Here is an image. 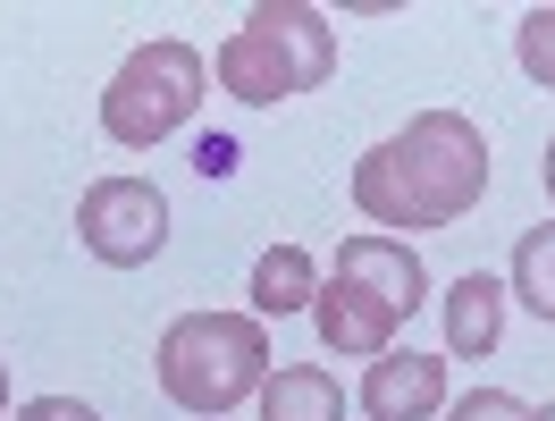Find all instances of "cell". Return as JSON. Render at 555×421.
Listing matches in <instances>:
<instances>
[{
  "label": "cell",
  "mask_w": 555,
  "mask_h": 421,
  "mask_svg": "<svg viewBox=\"0 0 555 421\" xmlns=\"http://www.w3.org/2000/svg\"><path fill=\"white\" fill-rule=\"evenodd\" d=\"M505 295H521V304L555 329V219H547V228H530V237L514 245V279H505Z\"/></svg>",
  "instance_id": "13"
},
{
  "label": "cell",
  "mask_w": 555,
  "mask_h": 421,
  "mask_svg": "<svg viewBox=\"0 0 555 421\" xmlns=\"http://www.w3.org/2000/svg\"><path fill=\"white\" fill-rule=\"evenodd\" d=\"M152 380L194 421H228L244 396H261V380H270V329L253 312H185L160 329Z\"/></svg>",
  "instance_id": "2"
},
{
  "label": "cell",
  "mask_w": 555,
  "mask_h": 421,
  "mask_svg": "<svg viewBox=\"0 0 555 421\" xmlns=\"http://www.w3.org/2000/svg\"><path fill=\"white\" fill-rule=\"evenodd\" d=\"M539 177H547V203H555V136H547V161H539Z\"/></svg>",
  "instance_id": "18"
},
{
  "label": "cell",
  "mask_w": 555,
  "mask_h": 421,
  "mask_svg": "<svg viewBox=\"0 0 555 421\" xmlns=\"http://www.w3.org/2000/svg\"><path fill=\"white\" fill-rule=\"evenodd\" d=\"M447 421H530V405L521 396H505V387H472V396H454Z\"/></svg>",
  "instance_id": "15"
},
{
  "label": "cell",
  "mask_w": 555,
  "mask_h": 421,
  "mask_svg": "<svg viewBox=\"0 0 555 421\" xmlns=\"http://www.w3.org/2000/svg\"><path fill=\"white\" fill-rule=\"evenodd\" d=\"M312 329H320V346H328V354H346V362H379V354L396 346L404 320L387 312V304H371L353 279H328L312 295Z\"/></svg>",
  "instance_id": "8"
},
{
  "label": "cell",
  "mask_w": 555,
  "mask_h": 421,
  "mask_svg": "<svg viewBox=\"0 0 555 421\" xmlns=\"http://www.w3.org/2000/svg\"><path fill=\"white\" fill-rule=\"evenodd\" d=\"M530 421H555V396H547V405H539V413H530Z\"/></svg>",
  "instance_id": "20"
},
{
  "label": "cell",
  "mask_w": 555,
  "mask_h": 421,
  "mask_svg": "<svg viewBox=\"0 0 555 421\" xmlns=\"http://www.w3.org/2000/svg\"><path fill=\"white\" fill-rule=\"evenodd\" d=\"M438 304H447V354H454V362H488L496 337H505V279L463 270Z\"/></svg>",
  "instance_id": "10"
},
{
  "label": "cell",
  "mask_w": 555,
  "mask_h": 421,
  "mask_svg": "<svg viewBox=\"0 0 555 421\" xmlns=\"http://www.w3.org/2000/svg\"><path fill=\"white\" fill-rule=\"evenodd\" d=\"M76 245L109 270H143L169 245V194L152 177H93L76 203Z\"/></svg>",
  "instance_id": "5"
},
{
  "label": "cell",
  "mask_w": 555,
  "mask_h": 421,
  "mask_svg": "<svg viewBox=\"0 0 555 421\" xmlns=\"http://www.w3.org/2000/svg\"><path fill=\"white\" fill-rule=\"evenodd\" d=\"M194 169H203V177H228V169H236V143H228V136H203Z\"/></svg>",
  "instance_id": "17"
},
{
  "label": "cell",
  "mask_w": 555,
  "mask_h": 421,
  "mask_svg": "<svg viewBox=\"0 0 555 421\" xmlns=\"http://www.w3.org/2000/svg\"><path fill=\"white\" fill-rule=\"evenodd\" d=\"M387 152H396V169L413 177L421 210H429L438 228H454L463 210H480V194H488V136L463 118V110H421L404 136H387Z\"/></svg>",
  "instance_id": "4"
},
{
  "label": "cell",
  "mask_w": 555,
  "mask_h": 421,
  "mask_svg": "<svg viewBox=\"0 0 555 421\" xmlns=\"http://www.w3.org/2000/svg\"><path fill=\"white\" fill-rule=\"evenodd\" d=\"M353 210L371 219V237H396V245H413L421 228H438V219L421 210L413 177L396 169V152H387V143H371V152L353 161Z\"/></svg>",
  "instance_id": "9"
},
{
  "label": "cell",
  "mask_w": 555,
  "mask_h": 421,
  "mask_svg": "<svg viewBox=\"0 0 555 421\" xmlns=\"http://www.w3.org/2000/svg\"><path fill=\"white\" fill-rule=\"evenodd\" d=\"M0 413H9V362H0Z\"/></svg>",
  "instance_id": "19"
},
{
  "label": "cell",
  "mask_w": 555,
  "mask_h": 421,
  "mask_svg": "<svg viewBox=\"0 0 555 421\" xmlns=\"http://www.w3.org/2000/svg\"><path fill=\"white\" fill-rule=\"evenodd\" d=\"M353 405H362L371 421H429V413H447V362H438V354H413V346H387L379 362L362 371Z\"/></svg>",
  "instance_id": "6"
},
{
  "label": "cell",
  "mask_w": 555,
  "mask_h": 421,
  "mask_svg": "<svg viewBox=\"0 0 555 421\" xmlns=\"http://www.w3.org/2000/svg\"><path fill=\"white\" fill-rule=\"evenodd\" d=\"M328 279H353L371 304H387L396 320H413L421 304H429V270H421V253L396 245V237H346Z\"/></svg>",
  "instance_id": "7"
},
{
  "label": "cell",
  "mask_w": 555,
  "mask_h": 421,
  "mask_svg": "<svg viewBox=\"0 0 555 421\" xmlns=\"http://www.w3.org/2000/svg\"><path fill=\"white\" fill-rule=\"evenodd\" d=\"M244 295H253V320L312 312V295H320V270H312V253H304V245H270L261 261H253Z\"/></svg>",
  "instance_id": "12"
},
{
  "label": "cell",
  "mask_w": 555,
  "mask_h": 421,
  "mask_svg": "<svg viewBox=\"0 0 555 421\" xmlns=\"http://www.w3.org/2000/svg\"><path fill=\"white\" fill-rule=\"evenodd\" d=\"M514 60H521V76H530L539 93H555V9H521Z\"/></svg>",
  "instance_id": "14"
},
{
  "label": "cell",
  "mask_w": 555,
  "mask_h": 421,
  "mask_svg": "<svg viewBox=\"0 0 555 421\" xmlns=\"http://www.w3.org/2000/svg\"><path fill=\"white\" fill-rule=\"evenodd\" d=\"M328 68H337V26L312 0H261V9H244L236 35L210 51L219 93H236L244 110H278L295 93H320Z\"/></svg>",
  "instance_id": "1"
},
{
  "label": "cell",
  "mask_w": 555,
  "mask_h": 421,
  "mask_svg": "<svg viewBox=\"0 0 555 421\" xmlns=\"http://www.w3.org/2000/svg\"><path fill=\"white\" fill-rule=\"evenodd\" d=\"M261 421H346V387L320 362H278L261 380Z\"/></svg>",
  "instance_id": "11"
},
{
  "label": "cell",
  "mask_w": 555,
  "mask_h": 421,
  "mask_svg": "<svg viewBox=\"0 0 555 421\" xmlns=\"http://www.w3.org/2000/svg\"><path fill=\"white\" fill-rule=\"evenodd\" d=\"M17 421H102V413L76 405V396H35V405H17Z\"/></svg>",
  "instance_id": "16"
},
{
  "label": "cell",
  "mask_w": 555,
  "mask_h": 421,
  "mask_svg": "<svg viewBox=\"0 0 555 421\" xmlns=\"http://www.w3.org/2000/svg\"><path fill=\"white\" fill-rule=\"evenodd\" d=\"M203 93H210V60L194 42H177V35H152V42H135V51L118 60V76H109L102 136L118 143V152H152V143H169L177 127L203 110Z\"/></svg>",
  "instance_id": "3"
}]
</instances>
